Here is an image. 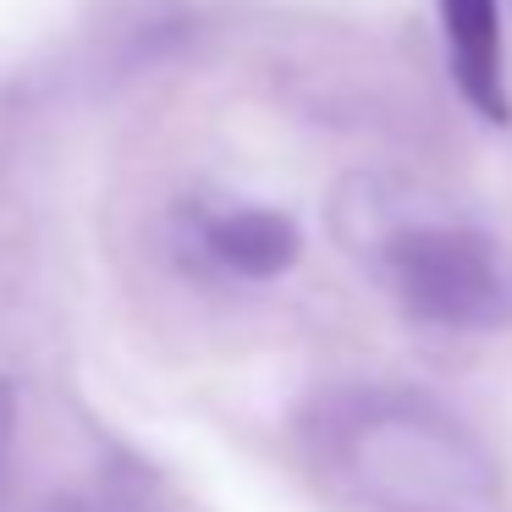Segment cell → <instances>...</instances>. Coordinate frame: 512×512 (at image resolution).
I'll return each mask as SVG.
<instances>
[{"mask_svg":"<svg viewBox=\"0 0 512 512\" xmlns=\"http://www.w3.org/2000/svg\"><path fill=\"white\" fill-rule=\"evenodd\" d=\"M386 276L402 309L452 331L512 325V254L468 226H413L391 243Z\"/></svg>","mask_w":512,"mask_h":512,"instance_id":"1","label":"cell"},{"mask_svg":"<svg viewBox=\"0 0 512 512\" xmlns=\"http://www.w3.org/2000/svg\"><path fill=\"white\" fill-rule=\"evenodd\" d=\"M441 34H446V61L485 122L507 127L512 122V94H507V61H501V12L496 0H441Z\"/></svg>","mask_w":512,"mask_h":512,"instance_id":"2","label":"cell"},{"mask_svg":"<svg viewBox=\"0 0 512 512\" xmlns=\"http://www.w3.org/2000/svg\"><path fill=\"white\" fill-rule=\"evenodd\" d=\"M204 248L221 270L232 276H248V281H270L281 270H292L298 259V226L276 210H237V215H221V221L204 226Z\"/></svg>","mask_w":512,"mask_h":512,"instance_id":"3","label":"cell"},{"mask_svg":"<svg viewBox=\"0 0 512 512\" xmlns=\"http://www.w3.org/2000/svg\"><path fill=\"white\" fill-rule=\"evenodd\" d=\"M6 446H12V402L0 391V474H6Z\"/></svg>","mask_w":512,"mask_h":512,"instance_id":"4","label":"cell"}]
</instances>
